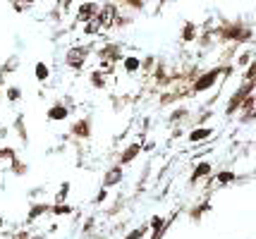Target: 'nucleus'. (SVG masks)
<instances>
[{
  "label": "nucleus",
  "mask_w": 256,
  "mask_h": 239,
  "mask_svg": "<svg viewBox=\"0 0 256 239\" xmlns=\"http://www.w3.org/2000/svg\"><path fill=\"white\" fill-rule=\"evenodd\" d=\"M98 14V5L96 2H84L82 7H79V22H89V19H94Z\"/></svg>",
  "instance_id": "f257e3e1"
},
{
  "label": "nucleus",
  "mask_w": 256,
  "mask_h": 239,
  "mask_svg": "<svg viewBox=\"0 0 256 239\" xmlns=\"http://www.w3.org/2000/svg\"><path fill=\"white\" fill-rule=\"evenodd\" d=\"M96 19H98L100 26H112V22H115V7H112V5H106V7L96 14Z\"/></svg>",
  "instance_id": "f03ea898"
},
{
  "label": "nucleus",
  "mask_w": 256,
  "mask_h": 239,
  "mask_svg": "<svg viewBox=\"0 0 256 239\" xmlns=\"http://www.w3.org/2000/svg\"><path fill=\"white\" fill-rule=\"evenodd\" d=\"M84 55H86V48H74V50L67 53V62L74 65V67H79V65L84 62Z\"/></svg>",
  "instance_id": "7ed1b4c3"
},
{
  "label": "nucleus",
  "mask_w": 256,
  "mask_h": 239,
  "mask_svg": "<svg viewBox=\"0 0 256 239\" xmlns=\"http://www.w3.org/2000/svg\"><path fill=\"white\" fill-rule=\"evenodd\" d=\"M216 74H218V72H211V74H206L201 81H196V91H204L206 86H211L213 81H216Z\"/></svg>",
  "instance_id": "20e7f679"
},
{
  "label": "nucleus",
  "mask_w": 256,
  "mask_h": 239,
  "mask_svg": "<svg viewBox=\"0 0 256 239\" xmlns=\"http://www.w3.org/2000/svg\"><path fill=\"white\" fill-rule=\"evenodd\" d=\"M50 120H65L67 117V108H62V105H56V108H50Z\"/></svg>",
  "instance_id": "39448f33"
},
{
  "label": "nucleus",
  "mask_w": 256,
  "mask_h": 239,
  "mask_svg": "<svg viewBox=\"0 0 256 239\" xmlns=\"http://www.w3.org/2000/svg\"><path fill=\"white\" fill-rule=\"evenodd\" d=\"M36 77H38L41 81L48 79V67H46L44 62H38V65H36Z\"/></svg>",
  "instance_id": "423d86ee"
},
{
  "label": "nucleus",
  "mask_w": 256,
  "mask_h": 239,
  "mask_svg": "<svg viewBox=\"0 0 256 239\" xmlns=\"http://www.w3.org/2000/svg\"><path fill=\"white\" fill-rule=\"evenodd\" d=\"M120 177H122V175H120V168H115V170H110V175L106 177V184H115Z\"/></svg>",
  "instance_id": "0eeeda50"
},
{
  "label": "nucleus",
  "mask_w": 256,
  "mask_h": 239,
  "mask_svg": "<svg viewBox=\"0 0 256 239\" xmlns=\"http://www.w3.org/2000/svg\"><path fill=\"white\" fill-rule=\"evenodd\" d=\"M208 134H211L208 129H196V132L192 134V141H201V139H206V137H208Z\"/></svg>",
  "instance_id": "6e6552de"
},
{
  "label": "nucleus",
  "mask_w": 256,
  "mask_h": 239,
  "mask_svg": "<svg viewBox=\"0 0 256 239\" xmlns=\"http://www.w3.org/2000/svg\"><path fill=\"white\" fill-rule=\"evenodd\" d=\"M74 132H77L79 137H86V134H89V125H86V122H79V125L74 127Z\"/></svg>",
  "instance_id": "1a4fd4ad"
},
{
  "label": "nucleus",
  "mask_w": 256,
  "mask_h": 239,
  "mask_svg": "<svg viewBox=\"0 0 256 239\" xmlns=\"http://www.w3.org/2000/svg\"><path fill=\"white\" fill-rule=\"evenodd\" d=\"M136 153H139V146H130V148H127V153L122 156V160L127 163V160H132L134 156H136Z\"/></svg>",
  "instance_id": "9d476101"
},
{
  "label": "nucleus",
  "mask_w": 256,
  "mask_h": 239,
  "mask_svg": "<svg viewBox=\"0 0 256 239\" xmlns=\"http://www.w3.org/2000/svg\"><path fill=\"white\" fill-rule=\"evenodd\" d=\"M44 211H46V206H36V208H34L32 213H29V220H34V218H36V216H41Z\"/></svg>",
  "instance_id": "9b49d317"
},
{
  "label": "nucleus",
  "mask_w": 256,
  "mask_h": 239,
  "mask_svg": "<svg viewBox=\"0 0 256 239\" xmlns=\"http://www.w3.org/2000/svg\"><path fill=\"white\" fill-rule=\"evenodd\" d=\"M124 67H127V69H130V72H132V69H136V67H139V62H136L134 57H130V60L124 62Z\"/></svg>",
  "instance_id": "f8f14e48"
},
{
  "label": "nucleus",
  "mask_w": 256,
  "mask_h": 239,
  "mask_svg": "<svg viewBox=\"0 0 256 239\" xmlns=\"http://www.w3.org/2000/svg\"><path fill=\"white\" fill-rule=\"evenodd\" d=\"M53 213H58V216H65V213H70V208H67V206H56V208H53Z\"/></svg>",
  "instance_id": "ddd939ff"
},
{
  "label": "nucleus",
  "mask_w": 256,
  "mask_h": 239,
  "mask_svg": "<svg viewBox=\"0 0 256 239\" xmlns=\"http://www.w3.org/2000/svg\"><path fill=\"white\" fill-rule=\"evenodd\" d=\"M206 172H208V165H199L196 172H194V177H201V175H206Z\"/></svg>",
  "instance_id": "4468645a"
},
{
  "label": "nucleus",
  "mask_w": 256,
  "mask_h": 239,
  "mask_svg": "<svg viewBox=\"0 0 256 239\" xmlns=\"http://www.w3.org/2000/svg\"><path fill=\"white\" fill-rule=\"evenodd\" d=\"M8 96H10V101H17V98H20V89H10Z\"/></svg>",
  "instance_id": "2eb2a0df"
},
{
  "label": "nucleus",
  "mask_w": 256,
  "mask_h": 239,
  "mask_svg": "<svg viewBox=\"0 0 256 239\" xmlns=\"http://www.w3.org/2000/svg\"><path fill=\"white\" fill-rule=\"evenodd\" d=\"M127 2H130V5H134V7H142V2H144V0H127Z\"/></svg>",
  "instance_id": "dca6fc26"
},
{
  "label": "nucleus",
  "mask_w": 256,
  "mask_h": 239,
  "mask_svg": "<svg viewBox=\"0 0 256 239\" xmlns=\"http://www.w3.org/2000/svg\"><path fill=\"white\" fill-rule=\"evenodd\" d=\"M24 2H34V0H24Z\"/></svg>",
  "instance_id": "f3484780"
}]
</instances>
